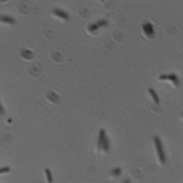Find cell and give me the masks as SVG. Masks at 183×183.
Masks as SVG:
<instances>
[{
    "label": "cell",
    "mask_w": 183,
    "mask_h": 183,
    "mask_svg": "<svg viewBox=\"0 0 183 183\" xmlns=\"http://www.w3.org/2000/svg\"><path fill=\"white\" fill-rule=\"evenodd\" d=\"M48 99H49L51 102H52V103H56V102L59 101L60 96H59L56 92H50V93L48 94Z\"/></svg>",
    "instance_id": "10"
},
{
    "label": "cell",
    "mask_w": 183,
    "mask_h": 183,
    "mask_svg": "<svg viewBox=\"0 0 183 183\" xmlns=\"http://www.w3.org/2000/svg\"><path fill=\"white\" fill-rule=\"evenodd\" d=\"M111 174L113 176H114V177H118V176H120L122 174V169L120 167H114V168H113L111 170Z\"/></svg>",
    "instance_id": "11"
},
{
    "label": "cell",
    "mask_w": 183,
    "mask_h": 183,
    "mask_svg": "<svg viewBox=\"0 0 183 183\" xmlns=\"http://www.w3.org/2000/svg\"><path fill=\"white\" fill-rule=\"evenodd\" d=\"M102 149L105 151V152H108L110 149V140L109 138L107 136L105 137L104 141H103V144H102Z\"/></svg>",
    "instance_id": "8"
},
{
    "label": "cell",
    "mask_w": 183,
    "mask_h": 183,
    "mask_svg": "<svg viewBox=\"0 0 183 183\" xmlns=\"http://www.w3.org/2000/svg\"><path fill=\"white\" fill-rule=\"evenodd\" d=\"M153 141H154V144H155L156 148H157V152H158V158H159V161L162 164H166L167 157H166V153H165L164 146L162 144V140L158 136H153Z\"/></svg>",
    "instance_id": "1"
},
{
    "label": "cell",
    "mask_w": 183,
    "mask_h": 183,
    "mask_svg": "<svg viewBox=\"0 0 183 183\" xmlns=\"http://www.w3.org/2000/svg\"><path fill=\"white\" fill-rule=\"evenodd\" d=\"M52 12H53V14L55 16L58 17V18H62L64 20H69L70 19L69 14L66 11H64V10H61V9H59V8H54Z\"/></svg>",
    "instance_id": "4"
},
{
    "label": "cell",
    "mask_w": 183,
    "mask_h": 183,
    "mask_svg": "<svg viewBox=\"0 0 183 183\" xmlns=\"http://www.w3.org/2000/svg\"><path fill=\"white\" fill-rule=\"evenodd\" d=\"M105 136H106L105 130L104 128L100 129L99 135H98V141H97V147H98V149H102V144H103V141H104V139H105Z\"/></svg>",
    "instance_id": "5"
},
{
    "label": "cell",
    "mask_w": 183,
    "mask_h": 183,
    "mask_svg": "<svg viewBox=\"0 0 183 183\" xmlns=\"http://www.w3.org/2000/svg\"><path fill=\"white\" fill-rule=\"evenodd\" d=\"M45 174H46L48 182L52 183V181H53V178H52V174H51V171L50 170V168H46V169H45Z\"/></svg>",
    "instance_id": "12"
},
{
    "label": "cell",
    "mask_w": 183,
    "mask_h": 183,
    "mask_svg": "<svg viewBox=\"0 0 183 183\" xmlns=\"http://www.w3.org/2000/svg\"><path fill=\"white\" fill-rule=\"evenodd\" d=\"M0 21L3 23H7V24H15L16 23L15 18H13L10 16H7V15L0 16Z\"/></svg>",
    "instance_id": "6"
},
{
    "label": "cell",
    "mask_w": 183,
    "mask_h": 183,
    "mask_svg": "<svg viewBox=\"0 0 183 183\" xmlns=\"http://www.w3.org/2000/svg\"><path fill=\"white\" fill-rule=\"evenodd\" d=\"M98 29L99 28H98L96 23H92L91 25H89V27H88V30L90 32H96L98 30Z\"/></svg>",
    "instance_id": "14"
},
{
    "label": "cell",
    "mask_w": 183,
    "mask_h": 183,
    "mask_svg": "<svg viewBox=\"0 0 183 183\" xmlns=\"http://www.w3.org/2000/svg\"><path fill=\"white\" fill-rule=\"evenodd\" d=\"M21 55L26 60H31L33 58V52L31 51H29V50H24L21 52Z\"/></svg>",
    "instance_id": "9"
},
{
    "label": "cell",
    "mask_w": 183,
    "mask_h": 183,
    "mask_svg": "<svg viewBox=\"0 0 183 183\" xmlns=\"http://www.w3.org/2000/svg\"><path fill=\"white\" fill-rule=\"evenodd\" d=\"M95 23L97 24L98 28L105 27V26H107V24H108V22H107V20H106V19H100V20H98V21H97V22H95Z\"/></svg>",
    "instance_id": "13"
},
{
    "label": "cell",
    "mask_w": 183,
    "mask_h": 183,
    "mask_svg": "<svg viewBox=\"0 0 183 183\" xmlns=\"http://www.w3.org/2000/svg\"><path fill=\"white\" fill-rule=\"evenodd\" d=\"M148 92H149V94L151 95V97H152L153 101L155 102V104H156V105H159L160 100H159V97H158V93H157L156 91H155V89H153V88H149V89H148Z\"/></svg>",
    "instance_id": "7"
},
{
    "label": "cell",
    "mask_w": 183,
    "mask_h": 183,
    "mask_svg": "<svg viewBox=\"0 0 183 183\" xmlns=\"http://www.w3.org/2000/svg\"><path fill=\"white\" fill-rule=\"evenodd\" d=\"M4 113H5V111H4V108H3V106H2V104L0 103V115H3Z\"/></svg>",
    "instance_id": "16"
},
{
    "label": "cell",
    "mask_w": 183,
    "mask_h": 183,
    "mask_svg": "<svg viewBox=\"0 0 183 183\" xmlns=\"http://www.w3.org/2000/svg\"><path fill=\"white\" fill-rule=\"evenodd\" d=\"M9 170H10V167H2V168H0V174H2V173H7V172H8Z\"/></svg>",
    "instance_id": "15"
},
{
    "label": "cell",
    "mask_w": 183,
    "mask_h": 183,
    "mask_svg": "<svg viewBox=\"0 0 183 183\" xmlns=\"http://www.w3.org/2000/svg\"><path fill=\"white\" fill-rule=\"evenodd\" d=\"M142 29H143V32L145 33V35L148 38H153L155 35L154 27L150 22H144L142 24Z\"/></svg>",
    "instance_id": "3"
},
{
    "label": "cell",
    "mask_w": 183,
    "mask_h": 183,
    "mask_svg": "<svg viewBox=\"0 0 183 183\" xmlns=\"http://www.w3.org/2000/svg\"><path fill=\"white\" fill-rule=\"evenodd\" d=\"M123 183H131V181H129V179H125V180H124V181H123Z\"/></svg>",
    "instance_id": "17"
},
{
    "label": "cell",
    "mask_w": 183,
    "mask_h": 183,
    "mask_svg": "<svg viewBox=\"0 0 183 183\" xmlns=\"http://www.w3.org/2000/svg\"><path fill=\"white\" fill-rule=\"evenodd\" d=\"M159 79L160 80H168L170 81L175 86H179L180 85V79L178 77L177 74L175 73H169V74H162L159 76Z\"/></svg>",
    "instance_id": "2"
}]
</instances>
